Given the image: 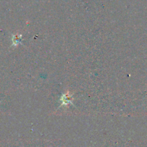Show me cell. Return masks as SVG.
Segmentation results:
<instances>
[{
  "label": "cell",
  "instance_id": "1",
  "mask_svg": "<svg viewBox=\"0 0 147 147\" xmlns=\"http://www.w3.org/2000/svg\"><path fill=\"white\" fill-rule=\"evenodd\" d=\"M73 98H72V95L70 94V92H67V93H64L60 96V106H66L69 104H73Z\"/></svg>",
  "mask_w": 147,
  "mask_h": 147
},
{
  "label": "cell",
  "instance_id": "2",
  "mask_svg": "<svg viewBox=\"0 0 147 147\" xmlns=\"http://www.w3.org/2000/svg\"><path fill=\"white\" fill-rule=\"evenodd\" d=\"M22 34H12L11 35V43H12V46L17 47L19 45L22 43Z\"/></svg>",
  "mask_w": 147,
  "mask_h": 147
}]
</instances>
